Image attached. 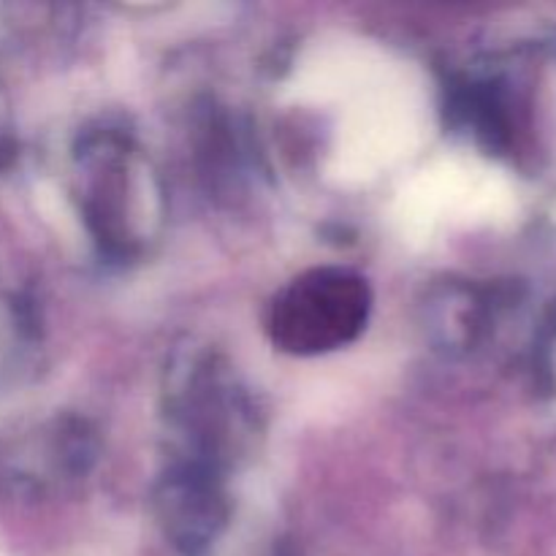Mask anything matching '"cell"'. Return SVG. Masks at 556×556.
Masks as SVG:
<instances>
[{"label": "cell", "mask_w": 556, "mask_h": 556, "mask_svg": "<svg viewBox=\"0 0 556 556\" xmlns=\"http://www.w3.org/2000/svg\"><path fill=\"white\" fill-rule=\"evenodd\" d=\"M369 315V288L362 277L318 269L282 291L271 313V331L286 351L320 353L351 342Z\"/></svg>", "instance_id": "6da1fadb"}, {"label": "cell", "mask_w": 556, "mask_h": 556, "mask_svg": "<svg viewBox=\"0 0 556 556\" xmlns=\"http://www.w3.org/2000/svg\"><path fill=\"white\" fill-rule=\"evenodd\" d=\"M163 503H166L172 532L188 548L204 546L220 525L215 492L210 483L199 481V478H182V481L168 483V494Z\"/></svg>", "instance_id": "7a4b0ae2"}, {"label": "cell", "mask_w": 556, "mask_h": 556, "mask_svg": "<svg viewBox=\"0 0 556 556\" xmlns=\"http://www.w3.org/2000/svg\"><path fill=\"white\" fill-rule=\"evenodd\" d=\"M11 155H14V136H11L9 109H5L3 96H0V168L11 161Z\"/></svg>", "instance_id": "3957f363"}]
</instances>
